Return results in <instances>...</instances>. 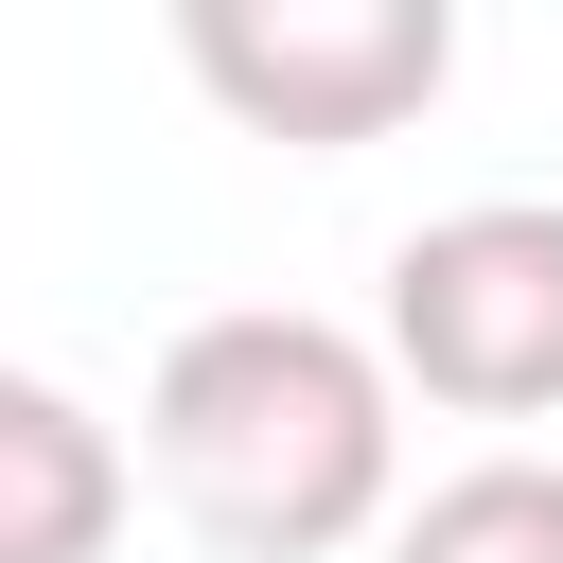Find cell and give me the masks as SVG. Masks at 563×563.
Listing matches in <instances>:
<instances>
[{
    "instance_id": "cell-2",
    "label": "cell",
    "mask_w": 563,
    "mask_h": 563,
    "mask_svg": "<svg viewBox=\"0 0 563 563\" xmlns=\"http://www.w3.org/2000/svg\"><path fill=\"white\" fill-rule=\"evenodd\" d=\"M387 369L457 422L563 405V194H475L387 246Z\"/></svg>"
},
{
    "instance_id": "cell-4",
    "label": "cell",
    "mask_w": 563,
    "mask_h": 563,
    "mask_svg": "<svg viewBox=\"0 0 563 563\" xmlns=\"http://www.w3.org/2000/svg\"><path fill=\"white\" fill-rule=\"evenodd\" d=\"M123 457L53 369H0V563H106Z\"/></svg>"
},
{
    "instance_id": "cell-5",
    "label": "cell",
    "mask_w": 563,
    "mask_h": 563,
    "mask_svg": "<svg viewBox=\"0 0 563 563\" xmlns=\"http://www.w3.org/2000/svg\"><path fill=\"white\" fill-rule=\"evenodd\" d=\"M387 563H563V457H457L405 528H387Z\"/></svg>"
},
{
    "instance_id": "cell-3",
    "label": "cell",
    "mask_w": 563,
    "mask_h": 563,
    "mask_svg": "<svg viewBox=\"0 0 563 563\" xmlns=\"http://www.w3.org/2000/svg\"><path fill=\"white\" fill-rule=\"evenodd\" d=\"M176 53H194V88H211L229 123L334 158V141H387L405 106H440L457 18H440V0H194Z\"/></svg>"
},
{
    "instance_id": "cell-1",
    "label": "cell",
    "mask_w": 563,
    "mask_h": 563,
    "mask_svg": "<svg viewBox=\"0 0 563 563\" xmlns=\"http://www.w3.org/2000/svg\"><path fill=\"white\" fill-rule=\"evenodd\" d=\"M387 387H405L387 334L299 317V299H229V317H194L158 352L141 457H158V493L229 563H334L387 510V457H405V405Z\"/></svg>"
}]
</instances>
